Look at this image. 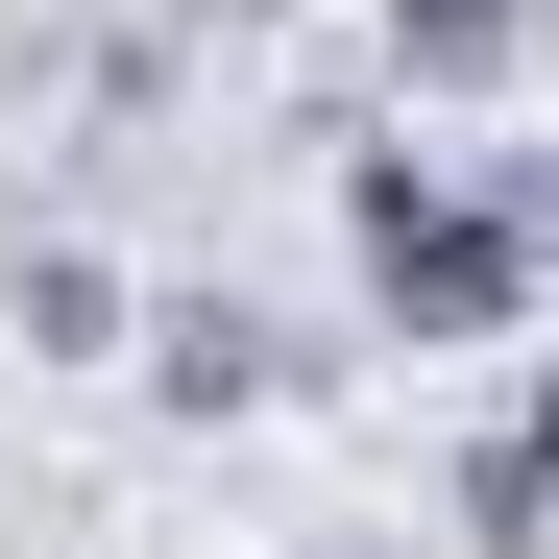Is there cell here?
Segmentation results:
<instances>
[{"label": "cell", "instance_id": "obj_1", "mask_svg": "<svg viewBox=\"0 0 559 559\" xmlns=\"http://www.w3.org/2000/svg\"><path fill=\"white\" fill-rule=\"evenodd\" d=\"M341 293H365V341H414V365L535 341V317H559L535 146H365V170H341Z\"/></svg>", "mask_w": 559, "mask_h": 559}, {"label": "cell", "instance_id": "obj_2", "mask_svg": "<svg viewBox=\"0 0 559 559\" xmlns=\"http://www.w3.org/2000/svg\"><path fill=\"white\" fill-rule=\"evenodd\" d=\"M146 390L195 414V438H243V414H293V390H317V341L267 317L243 267H170V293H146Z\"/></svg>", "mask_w": 559, "mask_h": 559}, {"label": "cell", "instance_id": "obj_3", "mask_svg": "<svg viewBox=\"0 0 559 559\" xmlns=\"http://www.w3.org/2000/svg\"><path fill=\"white\" fill-rule=\"evenodd\" d=\"M0 341H25V365H122V341H146L122 243H98V219H0Z\"/></svg>", "mask_w": 559, "mask_h": 559}, {"label": "cell", "instance_id": "obj_4", "mask_svg": "<svg viewBox=\"0 0 559 559\" xmlns=\"http://www.w3.org/2000/svg\"><path fill=\"white\" fill-rule=\"evenodd\" d=\"M535 49H559V0H390V25H365L390 98H511Z\"/></svg>", "mask_w": 559, "mask_h": 559}, {"label": "cell", "instance_id": "obj_5", "mask_svg": "<svg viewBox=\"0 0 559 559\" xmlns=\"http://www.w3.org/2000/svg\"><path fill=\"white\" fill-rule=\"evenodd\" d=\"M462 535H511V559H559V341L511 365V414L462 438Z\"/></svg>", "mask_w": 559, "mask_h": 559}, {"label": "cell", "instance_id": "obj_6", "mask_svg": "<svg viewBox=\"0 0 559 559\" xmlns=\"http://www.w3.org/2000/svg\"><path fill=\"white\" fill-rule=\"evenodd\" d=\"M146 25H195V49H267V25H293V0H146Z\"/></svg>", "mask_w": 559, "mask_h": 559}, {"label": "cell", "instance_id": "obj_7", "mask_svg": "<svg viewBox=\"0 0 559 559\" xmlns=\"http://www.w3.org/2000/svg\"><path fill=\"white\" fill-rule=\"evenodd\" d=\"M535 243H559V146H535Z\"/></svg>", "mask_w": 559, "mask_h": 559}, {"label": "cell", "instance_id": "obj_8", "mask_svg": "<svg viewBox=\"0 0 559 559\" xmlns=\"http://www.w3.org/2000/svg\"><path fill=\"white\" fill-rule=\"evenodd\" d=\"M293 559H390V535H293Z\"/></svg>", "mask_w": 559, "mask_h": 559}]
</instances>
